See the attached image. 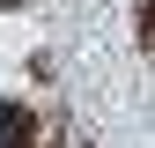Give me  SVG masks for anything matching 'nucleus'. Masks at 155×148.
Returning <instances> with one entry per match:
<instances>
[{"label": "nucleus", "mask_w": 155, "mask_h": 148, "mask_svg": "<svg viewBox=\"0 0 155 148\" xmlns=\"http://www.w3.org/2000/svg\"><path fill=\"white\" fill-rule=\"evenodd\" d=\"M0 8H15V0H0Z\"/></svg>", "instance_id": "obj_3"}, {"label": "nucleus", "mask_w": 155, "mask_h": 148, "mask_svg": "<svg viewBox=\"0 0 155 148\" xmlns=\"http://www.w3.org/2000/svg\"><path fill=\"white\" fill-rule=\"evenodd\" d=\"M148 37H155V15H148Z\"/></svg>", "instance_id": "obj_2"}, {"label": "nucleus", "mask_w": 155, "mask_h": 148, "mask_svg": "<svg viewBox=\"0 0 155 148\" xmlns=\"http://www.w3.org/2000/svg\"><path fill=\"white\" fill-rule=\"evenodd\" d=\"M0 148H30V111L22 104H0Z\"/></svg>", "instance_id": "obj_1"}]
</instances>
